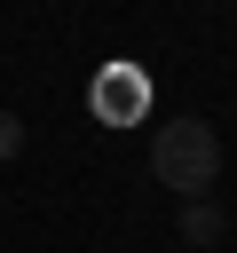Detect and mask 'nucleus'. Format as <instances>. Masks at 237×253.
Masks as SVG:
<instances>
[{
    "instance_id": "2",
    "label": "nucleus",
    "mask_w": 237,
    "mask_h": 253,
    "mask_svg": "<svg viewBox=\"0 0 237 253\" xmlns=\"http://www.w3.org/2000/svg\"><path fill=\"white\" fill-rule=\"evenodd\" d=\"M87 111H95L103 126H134V119L150 111V79H142V63H111V71L87 87Z\"/></svg>"
},
{
    "instance_id": "1",
    "label": "nucleus",
    "mask_w": 237,
    "mask_h": 253,
    "mask_svg": "<svg viewBox=\"0 0 237 253\" xmlns=\"http://www.w3.org/2000/svg\"><path fill=\"white\" fill-rule=\"evenodd\" d=\"M150 174L158 190H182V198H205L221 182V134L205 119H166L150 134Z\"/></svg>"
},
{
    "instance_id": "3",
    "label": "nucleus",
    "mask_w": 237,
    "mask_h": 253,
    "mask_svg": "<svg viewBox=\"0 0 237 253\" xmlns=\"http://www.w3.org/2000/svg\"><path fill=\"white\" fill-rule=\"evenodd\" d=\"M182 237H190V245H221V237H229V213H221L213 198H190V206H182Z\"/></svg>"
},
{
    "instance_id": "4",
    "label": "nucleus",
    "mask_w": 237,
    "mask_h": 253,
    "mask_svg": "<svg viewBox=\"0 0 237 253\" xmlns=\"http://www.w3.org/2000/svg\"><path fill=\"white\" fill-rule=\"evenodd\" d=\"M16 150H24V119H16V111H0V166H8Z\"/></svg>"
}]
</instances>
